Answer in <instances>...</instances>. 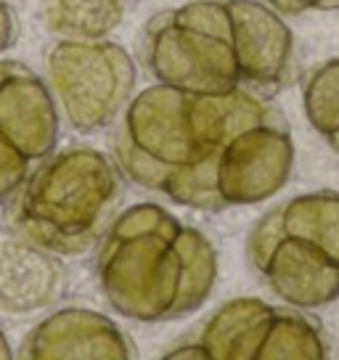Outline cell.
<instances>
[{
    "label": "cell",
    "mask_w": 339,
    "mask_h": 360,
    "mask_svg": "<svg viewBox=\"0 0 339 360\" xmlns=\"http://www.w3.org/2000/svg\"><path fill=\"white\" fill-rule=\"evenodd\" d=\"M96 281L106 304L127 321H178L215 292V244L162 204H133L96 244Z\"/></svg>",
    "instance_id": "3957f363"
},
{
    "label": "cell",
    "mask_w": 339,
    "mask_h": 360,
    "mask_svg": "<svg viewBox=\"0 0 339 360\" xmlns=\"http://www.w3.org/2000/svg\"><path fill=\"white\" fill-rule=\"evenodd\" d=\"M43 79L61 120L77 133L112 127L138 85L136 58L120 43L56 37L43 53Z\"/></svg>",
    "instance_id": "5b68a950"
},
{
    "label": "cell",
    "mask_w": 339,
    "mask_h": 360,
    "mask_svg": "<svg viewBox=\"0 0 339 360\" xmlns=\"http://www.w3.org/2000/svg\"><path fill=\"white\" fill-rule=\"evenodd\" d=\"M138 51L162 85L268 98L289 79L294 37L281 13L260 0H188L146 22Z\"/></svg>",
    "instance_id": "7a4b0ae2"
},
{
    "label": "cell",
    "mask_w": 339,
    "mask_h": 360,
    "mask_svg": "<svg viewBox=\"0 0 339 360\" xmlns=\"http://www.w3.org/2000/svg\"><path fill=\"white\" fill-rule=\"evenodd\" d=\"M16 40H19V19L11 6L6 0H0V56L6 51H11Z\"/></svg>",
    "instance_id": "9a60e30c"
},
{
    "label": "cell",
    "mask_w": 339,
    "mask_h": 360,
    "mask_svg": "<svg viewBox=\"0 0 339 360\" xmlns=\"http://www.w3.org/2000/svg\"><path fill=\"white\" fill-rule=\"evenodd\" d=\"M247 259L268 289L297 310H316L339 300V262L307 238L255 225L247 238Z\"/></svg>",
    "instance_id": "52a82bcc"
},
{
    "label": "cell",
    "mask_w": 339,
    "mask_h": 360,
    "mask_svg": "<svg viewBox=\"0 0 339 360\" xmlns=\"http://www.w3.org/2000/svg\"><path fill=\"white\" fill-rule=\"evenodd\" d=\"M124 175L114 157L67 146L37 162L6 202L13 233L58 257L91 252L122 210Z\"/></svg>",
    "instance_id": "277c9868"
},
{
    "label": "cell",
    "mask_w": 339,
    "mask_h": 360,
    "mask_svg": "<svg viewBox=\"0 0 339 360\" xmlns=\"http://www.w3.org/2000/svg\"><path fill=\"white\" fill-rule=\"evenodd\" d=\"M257 228L313 241L339 262V193L318 191L294 196L257 220Z\"/></svg>",
    "instance_id": "8fae6325"
},
{
    "label": "cell",
    "mask_w": 339,
    "mask_h": 360,
    "mask_svg": "<svg viewBox=\"0 0 339 360\" xmlns=\"http://www.w3.org/2000/svg\"><path fill=\"white\" fill-rule=\"evenodd\" d=\"M281 16H297L305 11H339V0H265Z\"/></svg>",
    "instance_id": "5bb4252c"
},
{
    "label": "cell",
    "mask_w": 339,
    "mask_h": 360,
    "mask_svg": "<svg viewBox=\"0 0 339 360\" xmlns=\"http://www.w3.org/2000/svg\"><path fill=\"white\" fill-rule=\"evenodd\" d=\"M69 273L58 255L19 233L0 236V315L24 318L61 302Z\"/></svg>",
    "instance_id": "30bf717a"
},
{
    "label": "cell",
    "mask_w": 339,
    "mask_h": 360,
    "mask_svg": "<svg viewBox=\"0 0 339 360\" xmlns=\"http://www.w3.org/2000/svg\"><path fill=\"white\" fill-rule=\"evenodd\" d=\"M61 114L46 79L16 58H0V204L37 162L56 151Z\"/></svg>",
    "instance_id": "8992f818"
},
{
    "label": "cell",
    "mask_w": 339,
    "mask_h": 360,
    "mask_svg": "<svg viewBox=\"0 0 339 360\" xmlns=\"http://www.w3.org/2000/svg\"><path fill=\"white\" fill-rule=\"evenodd\" d=\"M324 141H326L328 148H331L334 154H339V130H337V133H334V135H328V138H324Z\"/></svg>",
    "instance_id": "e0dca14e"
},
{
    "label": "cell",
    "mask_w": 339,
    "mask_h": 360,
    "mask_svg": "<svg viewBox=\"0 0 339 360\" xmlns=\"http://www.w3.org/2000/svg\"><path fill=\"white\" fill-rule=\"evenodd\" d=\"M112 154L133 186L202 212L265 202L294 167L289 122L265 96H215L162 82L127 103Z\"/></svg>",
    "instance_id": "6da1fadb"
},
{
    "label": "cell",
    "mask_w": 339,
    "mask_h": 360,
    "mask_svg": "<svg viewBox=\"0 0 339 360\" xmlns=\"http://www.w3.org/2000/svg\"><path fill=\"white\" fill-rule=\"evenodd\" d=\"M124 0H40V22L53 37L103 40L122 27Z\"/></svg>",
    "instance_id": "7c38bea8"
},
{
    "label": "cell",
    "mask_w": 339,
    "mask_h": 360,
    "mask_svg": "<svg viewBox=\"0 0 339 360\" xmlns=\"http://www.w3.org/2000/svg\"><path fill=\"white\" fill-rule=\"evenodd\" d=\"M281 307L255 297L220 304L193 337L175 342L165 358L196 360H268Z\"/></svg>",
    "instance_id": "ba28073f"
},
{
    "label": "cell",
    "mask_w": 339,
    "mask_h": 360,
    "mask_svg": "<svg viewBox=\"0 0 339 360\" xmlns=\"http://www.w3.org/2000/svg\"><path fill=\"white\" fill-rule=\"evenodd\" d=\"M8 358H13L11 342H8V337L0 331V360H8Z\"/></svg>",
    "instance_id": "2e32d148"
},
{
    "label": "cell",
    "mask_w": 339,
    "mask_h": 360,
    "mask_svg": "<svg viewBox=\"0 0 339 360\" xmlns=\"http://www.w3.org/2000/svg\"><path fill=\"white\" fill-rule=\"evenodd\" d=\"M136 342L109 315L91 307L56 310L24 337V360H127L136 358Z\"/></svg>",
    "instance_id": "9c48e42d"
},
{
    "label": "cell",
    "mask_w": 339,
    "mask_h": 360,
    "mask_svg": "<svg viewBox=\"0 0 339 360\" xmlns=\"http://www.w3.org/2000/svg\"><path fill=\"white\" fill-rule=\"evenodd\" d=\"M307 122L321 138L339 130V58H331L310 72L302 93Z\"/></svg>",
    "instance_id": "4fadbf2b"
}]
</instances>
